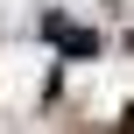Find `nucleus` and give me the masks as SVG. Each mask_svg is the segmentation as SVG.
I'll list each match as a JSON object with an SVG mask.
<instances>
[{
  "mask_svg": "<svg viewBox=\"0 0 134 134\" xmlns=\"http://www.w3.org/2000/svg\"><path fill=\"white\" fill-rule=\"evenodd\" d=\"M120 134H134V106H127V127H120Z\"/></svg>",
  "mask_w": 134,
  "mask_h": 134,
  "instance_id": "obj_2",
  "label": "nucleus"
},
{
  "mask_svg": "<svg viewBox=\"0 0 134 134\" xmlns=\"http://www.w3.org/2000/svg\"><path fill=\"white\" fill-rule=\"evenodd\" d=\"M49 35H57L71 57H92V49H99V35H92V28H71V21H49Z\"/></svg>",
  "mask_w": 134,
  "mask_h": 134,
  "instance_id": "obj_1",
  "label": "nucleus"
}]
</instances>
